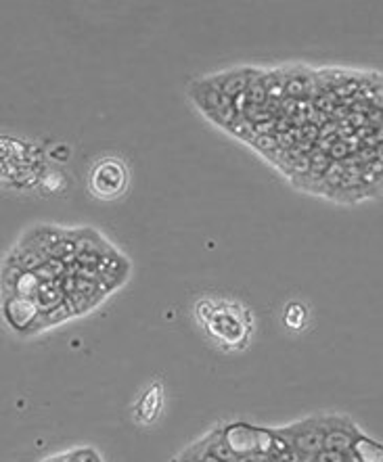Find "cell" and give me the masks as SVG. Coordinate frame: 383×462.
I'll list each match as a JSON object with an SVG mask.
<instances>
[{
    "label": "cell",
    "instance_id": "obj_1",
    "mask_svg": "<svg viewBox=\"0 0 383 462\" xmlns=\"http://www.w3.org/2000/svg\"><path fill=\"white\" fill-rule=\"evenodd\" d=\"M289 446L304 458L310 462L320 450L325 448V425L322 419H306L295 425H289L283 429H275Z\"/></svg>",
    "mask_w": 383,
    "mask_h": 462
},
{
    "label": "cell",
    "instance_id": "obj_2",
    "mask_svg": "<svg viewBox=\"0 0 383 462\" xmlns=\"http://www.w3.org/2000/svg\"><path fill=\"white\" fill-rule=\"evenodd\" d=\"M2 316L6 320V324L15 333H21V335L46 329L44 320H42V312L36 306L34 297H19V295L4 297L2 299Z\"/></svg>",
    "mask_w": 383,
    "mask_h": 462
},
{
    "label": "cell",
    "instance_id": "obj_3",
    "mask_svg": "<svg viewBox=\"0 0 383 462\" xmlns=\"http://www.w3.org/2000/svg\"><path fill=\"white\" fill-rule=\"evenodd\" d=\"M128 172L118 159H105L93 170L91 186L101 199H116L126 188Z\"/></svg>",
    "mask_w": 383,
    "mask_h": 462
},
{
    "label": "cell",
    "instance_id": "obj_4",
    "mask_svg": "<svg viewBox=\"0 0 383 462\" xmlns=\"http://www.w3.org/2000/svg\"><path fill=\"white\" fill-rule=\"evenodd\" d=\"M322 425H325V448L350 454L356 437L360 435L358 429L352 425V421L344 416H325Z\"/></svg>",
    "mask_w": 383,
    "mask_h": 462
},
{
    "label": "cell",
    "instance_id": "obj_5",
    "mask_svg": "<svg viewBox=\"0 0 383 462\" xmlns=\"http://www.w3.org/2000/svg\"><path fill=\"white\" fill-rule=\"evenodd\" d=\"M224 437L235 458L257 454V427H252L247 423H233L224 427Z\"/></svg>",
    "mask_w": 383,
    "mask_h": 462
},
{
    "label": "cell",
    "instance_id": "obj_6",
    "mask_svg": "<svg viewBox=\"0 0 383 462\" xmlns=\"http://www.w3.org/2000/svg\"><path fill=\"white\" fill-rule=\"evenodd\" d=\"M65 299H67V293H65L63 278L61 280H44V282H40V287H38V291L34 295V302H36V306L40 308L42 314H46V312L65 304Z\"/></svg>",
    "mask_w": 383,
    "mask_h": 462
},
{
    "label": "cell",
    "instance_id": "obj_7",
    "mask_svg": "<svg viewBox=\"0 0 383 462\" xmlns=\"http://www.w3.org/2000/svg\"><path fill=\"white\" fill-rule=\"evenodd\" d=\"M6 262L13 264V266H17L24 272H38L48 262V257L44 253L36 251L34 247L21 243V245L15 247V251L11 253V257Z\"/></svg>",
    "mask_w": 383,
    "mask_h": 462
},
{
    "label": "cell",
    "instance_id": "obj_8",
    "mask_svg": "<svg viewBox=\"0 0 383 462\" xmlns=\"http://www.w3.org/2000/svg\"><path fill=\"white\" fill-rule=\"evenodd\" d=\"M250 80H252V78H247V71H233V73H228V76L216 78L212 84H214L224 96H228V98L233 101V98H237L239 94H243L247 91Z\"/></svg>",
    "mask_w": 383,
    "mask_h": 462
},
{
    "label": "cell",
    "instance_id": "obj_9",
    "mask_svg": "<svg viewBox=\"0 0 383 462\" xmlns=\"http://www.w3.org/2000/svg\"><path fill=\"white\" fill-rule=\"evenodd\" d=\"M350 454L360 462H383V443H377L364 435H358Z\"/></svg>",
    "mask_w": 383,
    "mask_h": 462
},
{
    "label": "cell",
    "instance_id": "obj_10",
    "mask_svg": "<svg viewBox=\"0 0 383 462\" xmlns=\"http://www.w3.org/2000/svg\"><path fill=\"white\" fill-rule=\"evenodd\" d=\"M203 443H205V450L210 454H214L216 458H220L223 462H233L235 461V454L230 452V446L224 437L223 427H216L203 437Z\"/></svg>",
    "mask_w": 383,
    "mask_h": 462
},
{
    "label": "cell",
    "instance_id": "obj_11",
    "mask_svg": "<svg viewBox=\"0 0 383 462\" xmlns=\"http://www.w3.org/2000/svg\"><path fill=\"white\" fill-rule=\"evenodd\" d=\"M344 176H346V165L339 163V161H331V165H329V170L322 174L320 183L335 190V188H339L342 180H344Z\"/></svg>",
    "mask_w": 383,
    "mask_h": 462
},
{
    "label": "cell",
    "instance_id": "obj_12",
    "mask_svg": "<svg viewBox=\"0 0 383 462\" xmlns=\"http://www.w3.org/2000/svg\"><path fill=\"white\" fill-rule=\"evenodd\" d=\"M71 316H76V314H73V309L69 308V304H67V299H65V304L57 306V308L51 309V312H46V314H42V320H44V327L48 329V327H55V324H59V322H65V320L71 318Z\"/></svg>",
    "mask_w": 383,
    "mask_h": 462
},
{
    "label": "cell",
    "instance_id": "obj_13",
    "mask_svg": "<svg viewBox=\"0 0 383 462\" xmlns=\"http://www.w3.org/2000/svg\"><path fill=\"white\" fill-rule=\"evenodd\" d=\"M329 165H331V157L325 153V151H315V153L310 155V174H317L319 180L322 178V174L329 170Z\"/></svg>",
    "mask_w": 383,
    "mask_h": 462
},
{
    "label": "cell",
    "instance_id": "obj_14",
    "mask_svg": "<svg viewBox=\"0 0 383 462\" xmlns=\"http://www.w3.org/2000/svg\"><path fill=\"white\" fill-rule=\"evenodd\" d=\"M252 145L262 153H270V151H275L279 147V138H275L272 134H257L252 140Z\"/></svg>",
    "mask_w": 383,
    "mask_h": 462
},
{
    "label": "cell",
    "instance_id": "obj_15",
    "mask_svg": "<svg viewBox=\"0 0 383 462\" xmlns=\"http://www.w3.org/2000/svg\"><path fill=\"white\" fill-rule=\"evenodd\" d=\"M350 461V454L346 452H339V450H329V448H322L319 454L312 458L310 462H348Z\"/></svg>",
    "mask_w": 383,
    "mask_h": 462
},
{
    "label": "cell",
    "instance_id": "obj_16",
    "mask_svg": "<svg viewBox=\"0 0 383 462\" xmlns=\"http://www.w3.org/2000/svg\"><path fill=\"white\" fill-rule=\"evenodd\" d=\"M266 462H304V458L291 448L287 446L285 450H281V452H277V454H272V456H268Z\"/></svg>",
    "mask_w": 383,
    "mask_h": 462
},
{
    "label": "cell",
    "instance_id": "obj_17",
    "mask_svg": "<svg viewBox=\"0 0 383 462\" xmlns=\"http://www.w3.org/2000/svg\"><path fill=\"white\" fill-rule=\"evenodd\" d=\"M69 454H71L73 462H101V456L96 454L93 448H80V450H73Z\"/></svg>",
    "mask_w": 383,
    "mask_h": 462
},
{
    "label": "cell",
    "instance_id": "obj_18",
    "mask_svg": "<svg viewBox=\"0 0 383 462\" xmlns=\"http://www.w3.org/2000/svg\"><path fill=\"white\" fill-rule=\"evenodd\" d=\"M291 172L297 176H308L310 174V157H297L291 165Z\"/></svg>",
    "mask_w": 383,
    "mask_h": 462
},
{
    "label": "cell",
    "instance_id": "obj_19",
    "mask_svg": "<svg viewBox=\"0 0 383 462\" xmlns=\"http://www.w3.org/2000/svg\"><path fill=\"white\" fill-rule=\"evenodd\" d=\"M346 151H348V149H346V145L337 143V145H333V147H331V155H329V157H331V159H342V157L346 155Z\"/></svg>",
    "mask_w": 383,
    "mask_h": 462
},
{
    "label": "cell",
    "instance_id": "obj_20",
    "mask_svg": "<svg viewBox=\"0 0 383 462\" xmlns=\"http://www.w3.org/2000/svg\"><path fill=\"white\" fill-rule=\"evenodd\" d=\"M233 462H266V458L260 454H250V456H237Z\"/></svg>",
    "mask_w": 383,
    "mask_h": 462
},
{
    "label": "cell",
    "instance_id": "obj_21",
    "mask_svg": "<svg viewBox=\"0 0 383 462\" xmlns=\"http://www.w3.org/2000/svg\"><path fill=\"white\" fill-rule=\"evenodd\" d=\"M172 462H197V461H195V458H193L191 454H189V452L185 450V452H183V454H180L178 458H174V461H172Z\"/></svg>",
    "mask_w": 383,
    "mask_h": 462
},
{
    "label": "cell",
    "instance_id": "obj_22",
    "mask_svg": "<svg viewBox=\"0 0 383 462\" xmlns=\"http://www.w3.org/2000/svg\"><path fill=\"white\" fill-rule=\"evenodd\" d=\"M375 157H379V161H382V163H383V143H382V145H379V149L375 151Z\"/></svg>",
    "mask_w": 383,
    "mask_h": 462
}]
</instances>
